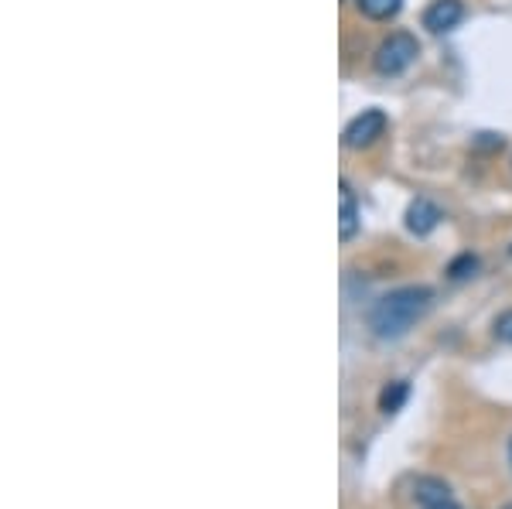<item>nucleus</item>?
Masks as SVG:
<instances>
[{
    "label": "nucleus",
    "mask_w": 512,
    "mask_h": 509,
    "mask_svg": "<svg viewBox=\"0 0 512 509\" xmlns=\"http://www.w3.org/2000/svg\"><path fill=\"white\" fill-rule=\"evenodd\" d=\"M431 301L434 291L424 284L396 287L386 298H379L373 311H369V328H373L376 339H403L427 315Z\"/></svg>",
    "instance_id": "obj_1"
},
{
    "label": "nucleus",
    "mask_w": 512,
    "mask_h": 509,
    "mask_svg": "<svg viewBox=\"0 0 512 509\" xmlns=\"http://www.w3.org/2000/svg\"><path fill=\"white\" fill-rule=\"evenodd\" d=\"M417 55H420V41L410 31H393L390 38L379 41L373 65L379 76H400V72H407L417 62Z\"/></svg>",
    "instance_id": "obj_2"
},
{
    "label": "nucleus",
    "mask_w": 512,
    "mask_h": 509,
    "mask_svg": "<svg viewBox=\"0 0 512 509\" xmlns=\"http://www.w3.org/2000/svg\"><path fill=\"white\" fill-rule=\"evenodd\" d=\"M386 127H390V120H386L383 110H362L359 117L345 127L342 141L345 147H352V151H362V147H373L379 137L386 134Z\"/></svg>",
    "instance_id": "obj_3"
},
{
    "label": "nucleus",
    "mask_w": 512,
    "mask_h": 509,
    "mask_svg": "<svg viewBox=\"0 0 512 509\" xmlns=\"http://www.w3.org/2000/svg\"><path fill=\"white\" fill-rule=\"evenodd\" d=\"M461 18H465V4L461 0H434L424 11V28L431 35H448V31L458 28Z\"/></svg>",
    "instance_id": "obj_4"
},
{
    "label": "nucleus",
    "mask_w": 512,
    "mask_h": 509,
    "mask_svg": "<svg viewBox=\"0 0 512 509\" xmlns=\"http://www.w3.org/2000/svg\"><path fill=\"white\" fill-rule=\"evenodd\" d=\"M441 223V209L431 199H414L407 209V229L414 236H431Z\"/></svg>",
    "instance_id": "obj_5"
},
{
    "label": "nucleus",
    "mask_w": 512,
    "mask_h": 509,
    "mask_svg": "<svg viewBox=\"0 0 512 509\" xmlns=\"http://www.w3.org/2000/svg\"><path fill=\"white\" fill-rule=\"evenodd\" d=\"M338 202H342V216H338V236L342 243H349L355 233H359V202H355V192L349 182L338 185Z\"/></svg>",
    "instance_id": "obj_6"
},
{
    "label": "nucleus",
    "mask_w": 512,
    "mask_h": 509,
    "mask_svg": "<svg viewBox=\"0 0 512 509\" xmlns=\"http://www.w3.org/2000/svg\"><path fill=\"white\" fill-rule=\"evenodd\" d=\"M417 499L424 509H458V503L448 496V486L437 479H420L417 482Z\"/></svg>",
    "instance_id": "obj_7"
},
{
    "label": "nucleus",
    "mask_w": 512,
    "mask_h": 509,
    "mask_svg": "<svg viewBox=\"0 0 512 509\" xmlns=\"http://www.w3.org/2000/svg\"><path fill=\"white\" fill-rule=\"evenodd\" d=\"M355 7H359V14L369 21H390L400 14L403 0H355Z\"/></svg>",
    "instance_id": "obj_8"
},
{
    "label": "nucleus",
    "mask_w": 512,
    "mask_h": 509,
    "mask_svg": "<svg viewBox=\"0 0 512 509\" xmlns=\"http://www.w3.org/2000/svg\"><path fill=\"white\" fill-rule=\"evenodd\" d=\"M407 397H410V383L407 380H393L390 387L379 393V410H383V414H396Z\"/></svg>",
    "instance_id": "obj_9"
},
{
    "label": "nucleus",
    "mask_w": 512,
    "mask_h": 509,
    "mask_svg": "<svg viewBox=\"0 0 512 509\" xmlns=\"http://www.w3.org/2000/svg\"><path fill=\"white\" fill-rule=\"evenodd\" d=\"M475 270H478V257H472V253H461V257L448 267V277L451 281H465V277H472Z\"/></svg>",
    "instance_id": "obj_10"
},
{
    "label": "nucleus",
    "mask_w": 512,
    "mask_h": 509,
    "mask_svg": "<svg viewBox=\"0 0 512 509\" xmlns=\"http://www.w3.org/2000/svg\"><path fill=\"white\" fill-rule=\"evenodd\" d=\"M495 335H499L502 342H509V346H512V308L506 311V315L495 318Z\"/></svg>",
    "instance_id": "obj_11"
},
{
    "label": "nucleus",
    "mask_w": 512,
    "mask_h": 509,
    "mask_svg": "<svg viewBox=\"0 0 512 509\" xmlns=\"http://www.w3.org/2000/svg\"><path fill=\"white\" fill-rule=\"evenodd\" d=\"M509 462H512V441H509Z\"/></svg>",
    "instance_id": "obj_12"
},
{
    "label": "nucleus",
    "mask_w": 512,
    "mask_h": 509,
    "mask_svg": "<svg viewBox=\"0 0 512 509\" xmlns=\"http://www.w3.org/2000/svg\"><path fill=\"white\" fill-rule=\"evenodd\" d=\"M502 509H512V503H509V506H502Z\"/></svg>",
    "instance_id": "obj_13"
},
{
    "label": "nucleus",
    "mask_w": 512,
    "mask_h": 509,
    "mask_svg": "<svg viewBox=\"0 0 512 509\" xmlns=\"http://www.w3.org/2000/svg\"><path fill=\"white\" fill-rule=\"evenodd\" d=\"M509 253H512V250H509Z\"/></svg>",
    "instance_id": "obj_14"
}]
</instances>
